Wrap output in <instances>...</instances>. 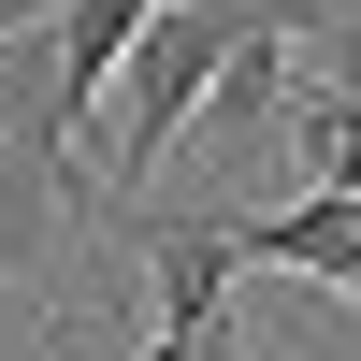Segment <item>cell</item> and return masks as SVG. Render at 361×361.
<instances>
[{"instance_id": "obj_1", "label": "cell", "mask_w": 361, "mask_h": 361, "mask_svg": "<svg viewBox=\"0 0 361 361\" xmlns=\"http://www.w3.org/2000/svg\"><path fill=\"white\" fill-rule=\"evenodd\" d=\"M73 231H102V188H87V130L58 116V58H44V15H29V29H0V289L58 304Z\"/></svg>"}, {"instance_id": "obj_2", "label": "cell", "mask_w": 361, "mask_h": 361, "mask_svg": "<svg viewBox=\"0 0 361 361\" xmlns=\"http://www.w3.org/2000/svg\"><path fill=\"white\" fill-rule=\"evenodd\" d=\"M130 246H145V304H159V333H217L231 318V217L217 202H188V217H130Z\"/></svg>"}, {"instance_id": "obj_3", "label": "cell", "mask_w": 361, "mask_h": 361, "mask_svg": "<svg viewBox=\"0 0 361 361\" xmlns=\"http://www.w3.org/2000/svg\"><path fill=\"white\" fill-rule=\"evenodd\" d=\"M289 173H304V188H361V87L304 73V102H289Z\"/></svg>"}, {"instance_id": "obj_4", "label": "cell", "mask_w": 361, "mask_h": 361, "mask_svg": "<svg viewBox=\"0 0 361 361\" xmlns=\"http://www.w3.org/2000/svg\"><path fill=\"white\" fill-rule=\"evenodd\" d=\"M333 304H347V318H361V260H347V275H333Z\"/></svg>"}]
</instances>
